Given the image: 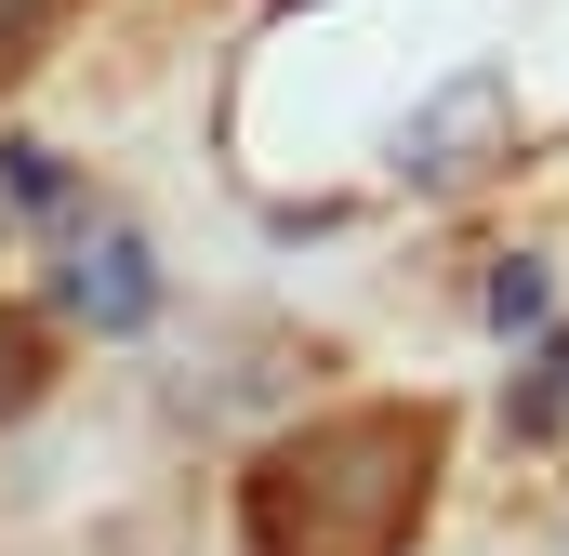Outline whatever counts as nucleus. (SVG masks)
<instances>
[{"mask_svg":"<svg viewBox=\"0 0 569 556\" xmlns=\"http://www.w3.org/2000/svg\"><path fill=\"white\" fill-rule=\"evenodd\" d=\"M27 385H40V345H27V331H13V318H0V411H13V398H27Z\"/></svg>","mask_w":569,"mask_h":556,"instance_id":"5","label":"nucleus"},{"mask_svg":"<svg viewBox=\"0 0 569 556\" xmlns=\"http://www.w3.org/2000/svg\"><path fill=\"white\" fill-rule=\"evenodd\" d=\"M0 186H13V199H27V212H53V199H67V159H53V146H0Z\"/></svg>","mask_w":569,"mask_h":556,"instance_id":"3","label":"nucleus"},{"mask_svg":"<svg viewBox=\"0 0 569 556\" xmlns=\"http://www.w3.org/2000/svg\"><path fill=\"white\" fill-rule=\"evenodd\" d=\"M437 504V411H331L252 477V556H398Z\"/></svg>","mask_w":569,"mask_h":556,"instance_id":"1","label":"nucleus"},{"mask_svg":"<svg viewBox=\"0 0 569 556\" xmlns=\"http://www.w3.org/2000/svg\"><path fill=\"white\" fill-rule=\"evenodd\" d=\"M490 318H503V331H530V318H543V266H530V252H503V266H490Z\"/></svg>","mask_w":569,"mask_h":556,"instance_id":"4","label":"nucleus"},{"mask_svg":"<svg viewBox=\"0 0 569 556\" xmlns=\"http://www.w3.org/2000/svg\"><path fill=\"white\" fill-rule=\"evenodd\" d=\"M67 318H93V331H146L159 318V266H146L133 226H80L67 239Z\"/></svg>","mask_w":569,"mask_h":556,"instance_id":"2","label":"nucleus"},{"mask_svg":"<svg viewBox=\"0 0 569 556\" xmlns=\"http://www.w3.org/2000/svg\"><path fill=\"white\" fill-rule=\"evenodd\" d=\"M27 27H40V0H0V67L27 53Z\"/></svg>","mask_w":569,"mask_h":556,"instance_id":"6","label":"nucleus"}]
</instances>
